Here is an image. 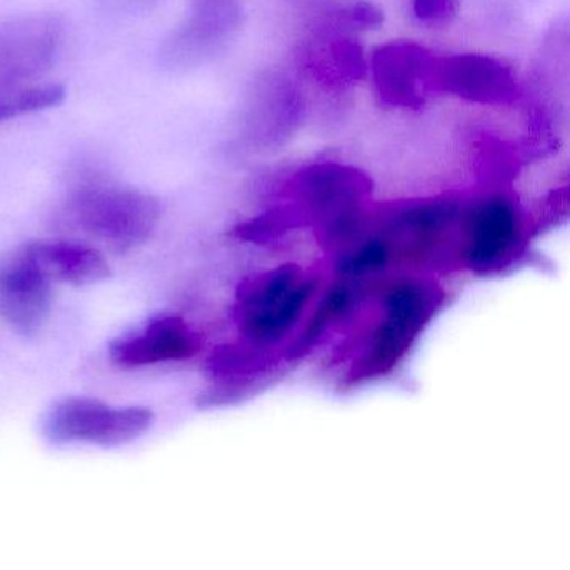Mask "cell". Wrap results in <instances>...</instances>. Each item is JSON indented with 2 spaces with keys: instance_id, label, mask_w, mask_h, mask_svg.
<instances>
[{
  "instance_id": "5",
  "label": "cell",
  "mask_w": 570,
  "mask_h": 570,
  "mask_svg": "<svg viewBox=\"0 0 570 570\" xmlns=\"http://www.w3.org/2000/svg\"><path fill=\"white\" fill-rule=\"evenodd\" d=\"M305 112V98L289 76L263 71L246 96L242 142L252 153L278 151L298 135Z\"/></svg>"
},
{
  "instance_id": "14",
  "label": "cell",
  "mask_w": 570,
  "mask_h": 570,
  "mask_svg": "<svg viewBox=\"0 0 570 570\" xmlns=\"http://www.w3.org/2000/svg\"><path fill=\"white\" fill-rule=\"evenodd\" d=\"M199 348L202 340L185 318L163 313L112 340L109 358L121 368H142L193 358Z\"/></svg>"
},
{
  "instance_id": "18",
  "label": "cell",
  "mask_w": 570,
  "mask_h": 570,
  "mask_svg": "<svg viewBox=\"0 0 570 570\" xmlns=\"http://www.w3.org/2000/svg\"><path fill=\"white\" fill-rule=\"evenodd\" d=\"M412 14L426 28H446L459 16L462 0H410Z\"/></svg>"
},
{
  "instance_id": "7",
  "label": "cell",
  "mask_w": 570,
  "mask_h": 570,
  "mask_svg": "<svg viewBox=\"0 0 570 570\" xmlns=\"http://www.w3.org/2000/svg\"><path fill=\"white\" fill-rule=\"evenodd\" d=\"M313 295L302 269L283 265L252 283L242 296V328L255 342H275L295 326Z\"/></svg>"
},
{
  "instance_id": "8",
  "label": "cell",
  "mask_w": 570,
  "mask_h": 570,
  "mask_svg": "<svg viewBox=\"0 0 570 570\" xmlns=\"http://www.w3.org/2000/svg\"><path fill=\"white\" fill-rule=\"evenodd\" d=\"M435 55L413 41L376 46L368 58V72L383 105L420 111L433 92Z\"/></svg>"
},
{
  "instance_id": "10",
  "label": "cell",
  "mask_w": 570,
  "mask_h": 570,
  "mask_svg": "<svg viewBox=\"0 0 570 570\" xmlns=\"http://www.w3.org/2000/svg\"><path fill=\"white\" fill-rule=\"evenodd\" d=\"M52 278L29 246L0 259V315L14 332L32 336L48 323L52 309Z\"/></svg>"
},
{
  "instance_id": "13",
  "label": "cell",
  "mask_w": 570,
  "mask_h": 570,
  "mask_svg": "<svg viewBox=\"0 0 570 570\" xmlns=\"http://www.w3.org/2000/svg\"><path fill=\"white\" fill-rule=\"evenodd\" d=\"M296 62L326 92H342L368 75V58L353 32L316 24L299 42Z\"/></svg>"
},
{
  "instance_id": "1",
  "label": "cell",
  "mask_w": 570,
  "mask_h": 570,
  "mask_svg": "<svg viewBox=\"0 0 570 570\" xmlns=\"http://www.w3.org/2000/svg\"><path fill=\"white\" fill-rule=\"evenodd\" d=\"M68 212L86 235L119 253L145 245L161 218L155 196L101 176H89L75 186Z\"/></svg>"
},
{
  "instance_id": "17",
  "label": "cell",
  "mask_w": 570,
  "mask_h": 570,
  "mask_svg": "<svg viewBox=\"0 0 570 570\" xmlns=\"http://www.w3.org/2000/svg\"><path fill=\"white\" fill-rule=\"evenodd\" d=\"M320 26L346 32L373 31L385 22V14L372 0H325L316 11Z\"/></svg>"
},
{
  "instance_id": "11",
  "label": "cell",
  "mask_w": 570,
  "mask_h": 570,
  "mask_svg": "<svg viewBox=\"0 0 570 570\" xmlns=\"http://www.w3.org/2000/svg\"><path fill=\"white\" fill-rule=\"evenodd\" d=\"M462 232L466 265L473 272H495L520 248L522 219L509 198L490 196L466 213Z\"/></svg>"
},
{
  "instance_id": "4",
  "label": "cell",
  "mask_w": 570,
  "mask_h": 570,
  "mask_svg": "<svg viewBox=\"0 0 570 570\" xmlns=\"http://www.w3.org/2000/svg\"><path fill=\"white\" fill-rule=\"evenodd\" d=\"M146 406H112L89 396H68L46 412L42 432L52 443H91L115 449L135 442L151 429Z\"/></svg>"
},
{
  "instance_id": "6",
  "label": "cell",
  "mask_w": 570,
  "mask_h": 570,
  "mask_svg": "<svg viewBox=\"0 0 570 570\" xmlns=\"http://www.w3.org/2000/svg\"><path fill=\"white\" fill-rule=\"evenodd\" d=\"M243 21L242 0H189L188 16L163 45V65L188 71L213 61L232 45Z\"/></svg>"
},
{
  "instance_id": "3",
  "label": "cell",
  "mask_w": 570,
  "mask_h": 570,
  "mask_svg": "<svg viewBox=\"0 0 570 570\" xmlns=\"http://www.w3.org/2000/svg\"><path fill=\"white\" fill-rule=\"evenodd\" d=\"M289 191L305 215L322 223L326 235L342 239L358 228L363 203L372 195L373 183L355 166L323 161L295 173Z\"/></svg>"
},
{
  "instance_id": "9",
  "label": "cell",
  "mask_w": 570,
  "mask_h": 570,
  "mask_svg": "<svg viewBox=\"0 0 570 570\" xmlns=\"http://www.w3.org/2000/svg\"><path fill=\"white\" fill-rule=\"evenodd\" d=\"M433 92L480 106H509L519 99L515 72L495 56L463 52L433 61Z\"/></svg>"
},
{
  "instance_id": "15",
  "label": "cell",
  "mask_w": 570,
  "mask_h": 570,
  "mask_svg": "<svg viewBox=\"0 0 570 570\" xmlns=\"http://www.w3.org/2000/svg\"><path fill=\"white\" fill-rule=\"evenodd\" d=\"M29 249L52 282L71 286H91L111 276L108 259L95 246L79 242H35Z\"/></svg>"
},
{
  "instance_id": "2",
  "label": "cell",
  "mask_w": 570,
  "mask_h": 570,
  "mask_svg": "<svg viewBox=\"0 0 570 570\" xmlns=\"http://www.w3.org/2000/svg\"><path fill=\"white\" fill-rule=\"evenodd\" d=\"M442 298L439 286L415 279L386 289L385 318L376 326L368 352L353 368V379L372 380L392 372L435 315Z\"/></svg>"
},
{
  "instance_id": "12",
  "label": "cell",
  "mask_w": 570,
  "mask_h": 570,
  "mask_svg": "<svg viewBox=\"0 0 570 570\" xmlns=\"http://www.w3.org/2000/svg\"><path fill=\"white\" fill-rule=\"evenodd\" d=\"M62 45V24L52 16H24L0 22V81H41Z\"/></svg>"
},
{
  "instance_id": "16",
  "label": "cell",
  "mask_w": 570,
  "mask_h": 570,
  "mask_svg": "<svg viewBox=\"0 0 570 570\" xmlns=\"http://www.w3.org/2000/svg\"><path fill=\"white\" fill-rule=\"evenodd\" d=\"M65 101L66 88L61 85L0 81V125L32 112L58 108Z\"/></svg>"
}]
</instances>
